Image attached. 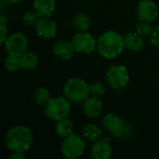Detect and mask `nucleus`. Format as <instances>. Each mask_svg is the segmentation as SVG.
Returning a JSON list of instances; mask_svg holds the SVG:
<instances>
[{"label":"nucleus","mask_w":159,"mask_h":159,"mask_svg":"<svg viewBox=\"0 0 159 159\" xmlns=\"http://www.w3.org/2000/svg\"><path fill=\"white\" fill-rule=\"evenodd\" d=\"M34 27L37 34L44 39L53 38L57 34L58 31L57 23L49 17L40 18V20H38Z\"/></svg>","instance_id":"10"},{"label":"nucleus","mask_w":159,"mask_h":159,"mask_svg":"<svg viewBox=\"0 0 159 159\" xmlns=\"http://www.w3.org/2000/svg\"><path fill=\"white\" fill-rule=\"evenodd\" d=\"M71 112L70 101L66 97L51 98L45 106V115L53 121H58L68 117Z\"/></svg>","instance_id":"4"},{"label":"nucleus","mask_w":159,"mask_h":159,"mask_svg":"<svg viewBox=\"0 0 159 159\" xmlns=\"http://www.w3.org/2000/svg\"><path fill=\"white\" fill-rule=\"evenodd\" d=\"M4 66L9 72H16L20 70V55L7 53V56L4 61Z\"/></svg>","instance_id":"20"},{"label":"nucleus","mask_w":159,"mask_h":159,"mask_svg":"<svg viewBox=\"0 0 159 159\" xmlns=\"http://www.w3.org/2000/svg\"><path fill=\"white\" fill-rule=\"evenodd\" d=\"M124 118L119 117L116 114L108 113L102 118V126L104 129L110 132L114 137H116L123 124Z\"/></svg>","instance_id":"14"},{"label":"nucleus","mask_w":159,"mask_h":159,"mask_svg":"<svg viewBox=\"0 0 159 159\" xmlns=\"http://www.w3.org/2000/svg\"><path fill=\"white\" fill-rule=\"evenodd\" d=\"M63 93L70 102L83 103L89 97V85L79 77H71L63 87Z\"/></svg>","instance_id":"3"},{"label":"nucleus","mask_w":159,"mask_h":159,"mask_svg":"<svg viewBox=\"0 0 159 159\" xmlns=\"http://www.w3.org/2000/svg\"><path fill=\"white\" fill-rule=\"evenodd\" d=\"M33 97H34V102L36 104H38L40 106H44V107L48 103V102L51 99L48 90L45 88H37L34 91Z\"/></svg>","instance_id":"22"},{"label":"nucleus","mask_w":159,"mask_h":159,"mask_svg":"<svg viewBox=\"0 0 159 159\" xmlns=\"http://www.w3.org/2000/svg\"><path fill=\"white\" fill-rule=\"evenodd\" d=\"M150 41L154 46L159 47V26H157L153 29L152 34L150 35Z\"/></svg>","instance_id":"26"},{"label":"nucleus","mask_w":159,"mask_h":159,"mask_svg":"<svg viewBox=\"0 0 159 159\" xmlns=\"http://www.w3.org/2000/svg\"><path fill=\"white\" fill-rule=\"evenodd\" d=\"M153 27L151 25L150 22H147V21H140L137 26H136V30L135 32L137 34H139L141 36H143V38L145 37H150L151 34H152V31H153Z\"/></svg>","instance_id":"24"},{"label":"nucleus","mask_w":159,"mask_h":159,"mask_svg":"<svg viewBox=\"0 0 159 159\" xmlns=\"http://www.w3.org/2000/svg\"><path fill=\"white\" fill-rule=\"evenodd\" d=\"M2 1H4V3H8V4H18L21 0H2Z\"/></svg>","instance_id":"30"},{"label":"nucleus","mask_w":159,"mask_h":159,"mask_svg":"<svg viewBox=\"0 0 159 159\" xmlns=\"http://www.w3.org/2000/svg\"><path fill=\"white\" fill-rule=\"evenodd\" d=\"M38 56L33 51H25L20 55V70L32 71L38 65Z\"/></svg>","instance_id":"17"},{"label":"nucleus","mask_w":159,"mask_h":159,"mask_svg":"<svg viewBox=\"0 0 159 159\" xmlns=\"http://www.w3.org/2000/svg\"><path fill=\"white\" fill-rule=\"evenodd\" d=\"M125 48L133 52H139L144 48V38L136 32H131L124 36Z\"/></svg>","instance_id":"15"},{"label":"nucleus","mask_w":159,"mask_h":159,"mask_svg":"<svg viewBox=\"0 0 159 159\" xmlns=\"http://www.w3.org/2000/svg\"><path fill=\"white\" fill-rule=\"evenodd\" d=\"M73 129H74V125L72 121L68 119L67 117L56 121L55 130L59 137H61V138L68 137L69 135L73 134Z\"/></svg>","instance_id":"18"},{"label":"nucleus","mask_w":159,"mask_h":159,"mask_svg":"<svg viewBox=\"0 0 159 159\" xmlns=\"http://www.w3.org/2000/svg\"><path fill=\"white\" fill-rule=\"evenodd\" d=\"M4 46L7 53L21 55L25 51H27L28 39L22 33L17 32L7 36L6 42L4 43Z\"/></svg>","instance_id":"8"},{"label":"nucleus","mask_w":159,"mask_h":159,"mask_svg":"<svg viewBox=\"0 0 159 159\" xmlns=\"http://www.w3.org/2000/svg\"><path fill=\"white\" fill-rule=\"evenodd\" d=\"M72 22L74 27L79 32H87L90 28V20L85 14H76L73 17Z\"/></svg>","instance_id":"19"},{"label":"nucleus","mask_w":159,"mask_h":159,"mask_svg":"<svg viewBox=\"0 0 159 159\" xmlns=\"http://www.w3.org/2000/svg\"><path fill=\"white\" fill-rule=\"evenodd\" d=\"M7 19L4 15H1L0 16V25H7Z\"/></svg>","instance_id":"29"},{"label":"nucleus","mask_w":159,"mask_h":159,"mask_svg":"<svg viewBox=\"0 0 159 159\" xmlns=\"http://www.w3.org/2000/svg\"><path fill=\"white\" fill-rule=\"evenodd\" d=\"M137 14L140 20L152 23L158 16V8L152 0H142L137 7Z\"/></svg>","instance_id":"9"},{"label":"nucleus","mask_w":159,"mask_h":159,"mask_svg":"<svg viewBox=\"0 0 159 159\" xmlns=\"http://www.w3.org/2000/svg\"><path fill=\"white\" fill-rule=\"evenodd\" d=\"M108 85L114 89H121L127 87L129 82V74L122 65H113L106 73Z\"/></svg>","instance_id":"6"},{"label":"nucleus","mask_w":159,"mask_h":159,"mask_svg":"<svg viewBox=\"0 0 159 159\" xmlns=\"http://www.w3.org/2000/svg\"><path fill=\"white\" fill-rule=\"evenodd\" d=\"M34 10L41 17H50L55 10L54 0H34Z\"/></svg>","instance_id":"16"},{"label":"nucleus","mask_w":159,"mask_h":159,"mask_svg":"<svg viewBox=\"0 0 159 159\" xmlns=\"http://www.w3.org/2000/svg\"><path fill=\"white\" fill-rule=\"evenodd\" d=\"M72 42L78 53L88 54L97 48V41L88 32H78L73 36Z\"/></svg>","instance_id":"7"},{"label":"nucleus","mask_w":159,"mask_h":159,"mask_svg":"<svg viewBox=\"0 0 159 159\" xmlns=\"http://www.w3.org/2000/svg\"><path fill=\"white\" fill-rule=\"evenodd\" d=\"M86 148L84 140L77 134H71L64 138L61 145V152L64 157L75 159L80 157Z\"/></svg>","instance_id":"5"},{"label":"nucleus","mask_w":159,"mask_h":159,"mask_svg":"<svg viewBox=\"0 0 159 159\" xmlns=\"http://www.w3.org/2000/svg\"><path fill=\"white\" fill-rule=\"evenodd\" d=\"M83 112L89 118H97L102 113V102L98 97H89L83 102Z\"/></svg>","instance_id":"13"},{"label":"nucleus","mask_w":159,"mask_h":159,"mask_svg":"<svg viewBox=\"0 0 159 159\" xmlns=\"http://www.w3.org/2000/svg\"><path fill=\"white\" fill-rule=\"evenodd\" d=\"M10 159H23L24 158V155L23 152H12Z\"/></svg>","instance_id":"28"},{"label":"nucleus","mask_w":159,"mask_h":159,"mask_svg":"<svg viewBox=\"0 0 159 159\" xmlns=\"http://www.w3.org/2000/svg\"><path fill=\"white\" fill-rule=\"evenodd\" d=\"M91 157L94 159H109L113 154V149L109 143V139L98 140L94 142L90 150Z\"/></svg>","instance_id":"11"},{"label":"nucleus","mask_w":159,"mask_h":159,"mask_svg":"<svg viewBox=\"0 0 159 159\" xmlns=\"http://www.w3.org/2000/svg\"><path fill=\"white\" fill-rule=\"evenodd\" d=\"M7 38V25H0V44L4 45Z\"/></svg>","instance_id":"27"},{"label":"nucleus","mask_w":159,"mask_h":159,"mask_svg":"<svg viewBox=\"0 0 159 159\" xmlns=\"http://www.w3.org/2000/svg\"><path fill=\"white\" fill-rule=\"evenodd\" d=\"M125 48L124 36L116 31L103 33L97 40V50L105 59L116 58Z\"/></svg>","instance_id":"1"},{"label":"nucleus","mask_w":159,"mask_h":159,"mask_svg":"<svg viewBox=\"0 0 159 159\" xmlns=\"http://www.w3.org/2000/svg\"><path fill=\"white\" fill-rule=\"evenodd\" d=\"M75 49L72 41L61 39L53 46L54 55L61 60H69L73 57Z\"/></svg>","instance_id":"12"},{"label":"nucleus","mask_w":159,"mask_h":159,"mask_svg":"<svg viewBox=\"0 0 159 159\" xmlns=\"http://www.w3.org/2000/svg\"><path fill=\"white\" fill-rule=\"evenodd\" d=\"M84 137L90 142H96L102 137V130L93 124H88L83 128Z\"/></svg>","instance_id":"21"},{"label":"nucleus","mask_w":159,"mask_h":159,"mask_svg":"<svg viewBox=\"0 0 159 159\" xmlns=\"http://www.w3.org/2000/svg\"><path fill=\"white\" fill-rule=\"evenodd\" d=\"M89 91L92 96L100 98L104 95L105 88L102 82L97 81V82H93L89 85Z\"/></svg>","instance_id":"25"},{"label":"nucleus","mask_w":159,"mask_h":159,"mask_svg":"<svg viewBox=\"0 0 159 159\" xmlns=\"http://www.w3.org/2000/svg\"><path fill=\"white\" fill-rule=\"evenodd\" d=\"M6 146L11 152H25L33 143V134L25 126H14L10 128L5 136Z\"/></svg>","instance_id":"2"},{"label":"nucleus","mask_w":159,"mask_h":159,"mask_svg":"<svg viewBox=\"0 0 159 159\" xmlns=\"http://www.w3.org/2000/svg\"><path fill=\"white\" fill-rule=\"evenodd\" d=\"M40 18L41 17L35 12V10H28L22 15L21 20L26 26H35Z\"/></svg>","instance_id":"23"}]
</instances>
